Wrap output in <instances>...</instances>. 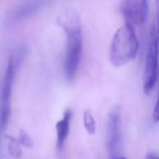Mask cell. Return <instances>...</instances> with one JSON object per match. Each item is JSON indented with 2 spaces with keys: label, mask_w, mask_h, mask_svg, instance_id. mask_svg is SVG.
Wrapping results in <instances>:
<instances>
[{
  "label": "cell",
  "mask_w": 159,
  "mask_h": 159,
  "mask_svg": "<svg viewBox=\"0 0 159 159\" xmlns=\"http://www.w3.org/2000/svg\"><path fill=\"white\" fill-rule=\"evenodd\" d=\"M57 23L66 33L64 76L69 83H73L83 55V31L81 19L74 9H66L58 16Z\"/></svg>",
  "instance_id": "obj_1"
},
{
  "label": "cell",
  "mask_w": 159,
  "mask_h": 159,
  "mask_svg": "<svg viewBox=\"0 0 159 159\" xmlns=\"http://www.w3.org/2000/svg\"><path fill=\"white\" fill-rule=\"evenodd\" d=\"M139 49L135 27L125 23L116 31L110 43L109 60L115 66H123L136 57Z\"/></svg>",
  "instance_id": "obj_2"
},
{
  "label": "cell",
  "mask_w": 159,
  "mask_h": 159,
  "mask_svg": "<svg viewBox=\"0 0 159 159\" xmlns=\"http://www.w3.org/2000/svg\"><path fill=\"white\" fill-rule=\"evenodd\" d=\"M158 81V32L152 25L149 32L147 51L145 57V68L143 76V91L146 95L150 94Z\"/></svg>",
  "instance_id": "obj_3"
},
{
  "label": "cell",
  "mask_w": 159,
  "mask_h": 159,
  "mask_svg": "<svg viewBox=\"0 0 159 159\" xmlns=\"http://www.w3.org/2000/svg\"><path fill=\"white\" fill-rule=\"evenodd\" d=\"M16 80V62L14 58L10 57L8 60L7 69L3 75L1 92H0V136L7 130L11 113V97Z\"/></svg>",
  "instance_id": "obj_4"
},
{
  "label": "cell",
  "mask_w": 159,
  "mask_h": 159,
  "mask_svg": "<svg viewBox=\"0 0 159 159\" xmlns=\"http://www.w3.org/2000/svg\"><path fill=\"white\" fill-rule=\"evenodd\" d=\"M107 149L109 159H117L121 156L122 149V128L120 109L113 108L107 120Z\"/></svg>",
  "instance_id": "obj_5"
},
{
  "label": "cell",
  "mask_w": 159,
  "mask_h": 159,
  "mask_svg": "<svg viewBox=\"0 0 159 159\" xmlns=\"http://www.w3.org/2000/svg\"><path fill=\"white\" fill-rule=\"evenodd\" d=\"M120 11L125 23L136 29L145 23L148 16V0H122Z\"/></svg>",
  "instance_id": "obj_6"
},
{
  "label": "cell",
  "mask_w": 159,
  "mask_h": 159,
  "mask_svg": "<svg viewBox=\"0 0 159 159\" xmlns=\"http://www.w3.org/2000/svg\"><path fill=\"white\" fill-rule=\"evenodd\" d=\"M51 1L52 0H27L22 5L14 8L6 16L3 24H5V26H12L14 24H18L19 22H22V21L26 20L27 18H31L32 16L44 9Z\"/></svg>",
  "instance_id": "obj_7"
},
{
  "label": "cell",
  "mask_w": 159,
  "mask_h": 159,
  "mask_svg": "<svg viewBox=\"0 0 159 159\" xmlns=\"http://www.w3.org/2000/svg\"><path fill=\"white\" fill-rule=\"evenodd\" d=\"M73 112L70 109H66L64 111L62 118L59 121L56 123V147L59 152H61L64 147L66 139H68L69 133H70V124H71V119H72Z\"/></svg>",
  "instance_id": "obj_8"
},
{
  "label": "cell",
  "mask_w": 159,
  "mask_h": 159,
  "mask_svg": "<svg viewBox=\"0 0 159 159\" xmlns=\"http://www.w3.org/2000/svg\"><path fill=\"white\" fill-rule=\"evenodd\" d=\"M83 124H84L85 130L89 135H95L97 125H96L95 118H94L93 113L89 109H86L83 112Z\"/></svg>",
  "instance_id": "obj_9"
},
{
  "label": "cell",
  "mask_w": 159,
  "mask_h": 159,
  "mask_svg": "<svg viewBox=\"0 0 159 159\" xmlns=\"http://www.w3.org/2000/svg\"><path fill=\"white\" fill-rule=\"evenodd\" d=\"M6 139H8V152L10 156L13 159H20L22 156V150H21V144L19 143V139L9 135H7Z\"/></svg>",
  "instance_id": "obj_10"
},
{
  "label": "cell",
  "mask_w": 159,
  "mask_h": 159,
  "mask_svg": "<svg viewBox=\"0 0 159 159\" xmlns=\"http://www.w3.org/2000/svg\"><path fill=\"white\" fill-rule=\"evenodd\" d=\"M19 143L21 144L24 147H32L34 145V142L32 139V137L25 132L24 130H20V133H19Z\"/></svg>",
  "instance_id": "obj_11"
},
{
  "label": "cell",
  "mask_w": 159,
  "mask_h": 159,
  "mask_svg": "<svg viewBox=\"0 0 159 159\" xmlns=\"http://www.w3.org/2000/svg\"><path fill=\"white\" fill-rule=\"evenodd\" d=\"M158 119H159V115H158V102L155 104V107H154V113H152V120H154L155 123L158 122Z\"/></svg>",
  "instance_id": "obj_12"
},
{
  "label": "cell",
  "mask_w": 159,
  "mask_h": 159,
  "mask_svg": "<svg viewBox=\"0 0 159 159\" xmlns=\"http://www.w3.org/2000/svg\"><path fill=\"white\" fill-rule=\"evenodd\" d=\"M145 159H159V158L155 152H148V154L146 155Z\"/></svg>",
  "instance_id": "obj_13"
},
{
  "label": "cell",
  "mask_w": 159,
  "mask_h": 159,
  "mask_svg": "<svg viewBox=\"0 0 159 159\" xmlns=\"http://www.w3.org/2000/svg\"><path fill=\"white\" fill-rule=\"evenodd\" d=\"M117 159H126V158H125V157H123V156H119Z\"/></svg>",
  "instance_id": "obj_14"
}]
</instances>
